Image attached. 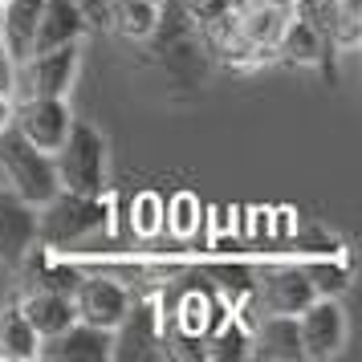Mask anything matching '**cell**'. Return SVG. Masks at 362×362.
I'll use <instances>...</instances> for the list:
<instances>
[{
  "instance_id": "obj_1",
  "label": "cell",
  "mask_w": 362,
  "mask_h": 362,
  "mask_svg": "<svg viewBox=\"0 0 362 362\" xmlns=\"http://www.w3.org/2000/svg\"><path fill=\"white\" fill-rule=\"evenodd\" d=\"M110 228V208L102 196H82L57 187L45 204H37V245L45 248H69L90 236Z\"/></svg>"
},
{
  "instance_id": "obj_2",
  "label": "cell",
  "mask_w": 362,
  "mask_h": 362,
  "mask_svg": "<svg viewBox=\"0 0 362 362\" xmlns=\"http://www.w3.org/2000/svg\"><path fill=\"white\" fill-rule=\"evenodd\" d=\"M0 175H4V187L8 192H17L33 208L45 204L62 187L57 183V171H53V155L49 151H37L13 122L0 127Z\"/></svg>"
},
{
  "instance_id": "obj_3",
  "label": "cell",
  "mask_w": 362,
  "mask_h": 362,
  "mask_svg": "<svg viewBox=\"0 0 362 362\" xmlns=\"http://www.w3.org/2000/svg\"><path fill=\"white\" fill-rule=\"evenodd\" d=\"M53 171L66 192L102 196L106 192V139L90 122H74L66 143L53 151Z\"/></svg>"
},
{
  "instance_id": "obj_4",
  "label": "cell",
  "mask_w": 362,
  "mask_h": 362,
  "mask_svg": "<svg viewBox=\"0 0 362 362\" xmlns=\"http://www.w3.org/2000/svg\"><path fill=\"white\" fill-rule=\"evenodd\" d=\"M110 358L118 362H159L167 358L163 350V313L155 301H131V310L122 313L115 329Z\"/></svg>"
},
{
  "instance_id": "obj_5",
  "label": "cell",
  "mask_w": 362,
  "mask_h": 362,
  "mask_svg": "<svg viewBox=\"0 0 362 362\" xmlns=\"http://www.w3.org/2000/svg\"><path fill=\"white\" fill-rule=\"evenodd\" d=\"M8 122L17 127L37 151H57L66 143L69 127H74V115H69L66 98H45V94H25V102H17L8 110Z\"/></svg>"
},
{
  "instance_id": "obj_6",
  "label": "cell",
  "mask_w": 362,
  "mask_h": 362,
  "mask_svg": "<svg viewBox=\"0 0 362 362\" xmlns=\"http://www.w3.org/2000/svg\"><path fill=\"white\" fill-rule=\"evenodd\" d=\"M313 281L305 273V264H269L261 273H252V301L264 313H297L313 301Z\"/></svg>"
},
{
  "instance_id": "obj_7",
  "label": "cell",
  "mask_w": 362,
  "mask_h": 362,
  "mask_svg": "<svg viewBox=\"0 0 362 362\" xmlns=\"http://www.w3.org/2000/svg\"><path fill=\"white\" fill-rule=\"evenodd\" d=\"M82 66V41H69V45H53L41 49L33 57L21 62V86L25 94H45V98H66L74 78Z\"/></svg>"
},
{
  "instance_id": "obj_8",
  "label": "cell",
  "mask_w": 362,
  "mask_h": 362,
  "mask_svg": "<svg viewBox=\"0 0 362 362\" xmlns=\"http://www.w3.org/2000/svg\"><path fill=\"white\" fill-rule=\"evenodd\" d=\"M297 338H301V358H334L346 346V313L334 297L317 293L297 313Z\"/></svg>"
},
{
  "instance_id": "obj_9",
  "label": "cell",
  "mask_w": 362,
  "mask_h": 362,
  "mask_svg": "<svg viewBox=\"0 0 362 362\" xmlns=\"http://www.w3.org/2000/svg\"><path fill=\"white\" fill-rule=\"evenodd\" d=\"M69 301H74L78 322H90L102 329H115L122 322V313L131 310V293L115 277H102V273H82L78 285L69 289Z\"/></svg>"
},
{
  "instance_id": "obj_10",
  "label": "cell",
  "mask_w": 362,
  "mask_h": 362,
  "mask_svg": "<svg viewBox=\"0 0 362 362\" xmlns=\"http://www.w3.org/2000/svg\"><path fill=\"white\" fill-rule=\"evenodd\" d=\"M110 346H115L110 329L74 317L62 334L37 342V358H45V362H106L110 358Z\"/></svg>"
},
{
  "instance_id": "obj_11",
  "label": "cell",
  "mask_w": 362,
  "mask_h": 362,
  "mask_svg": "<svg viewBox=\"0 0 362 362\" xmlns=\"http://www.w3.org/2000/svg\"><path fill=\"white\" fill-rule=\"evenodd\" d=\"M37 245V208L25 204L17 192L0 187V264L17 269L25 252Z\"/></svg>"
},
{
  "instance_id": "obj_12",
  "label": "cell",
  "mask_w": 362,
  "mask_h": 362,
  "mask_svg": "<svg viewBox=\"0 0 362 362\" xmlns=\"http://www.w3.org/2000/svg\"><path fill=\"white\" fill-rule=\"evenodd\" d=\"M273 57L285 62V66H322L326 78H334V69H329L334 41H326L313 25H305V21L293 17V13H289L285 29H281V37H277V45H273Z\"/></svg>"
},
{
  "instance_id": "obj_13",
  "label": "cell",
  "mask_w": 362,
  "mask_h": 362,
  "mask_svg": "<svg viewBox=\"0 0 362 362\" xmlns=\"http://www.w3.org/2000/svg\"><path fill=\"white\" fill-rule=\"evenodd\" d=\"M41 4L45 0H0V49L4 57L21 66L33 53V33L41 21Z\"/></svg>"
},
{
  "instance_id": "obj_14",
  "label": "cell",
  "mask_w": 362,
  "mask_h": 362,
  "mask_svg": "<svg viewBox=\"0 0 362 362\" xmlns=\"http://www.w3.org/2000/svg\"><path fill=\"white\" fill-rule=\"evenodd\" d=\"M252 354L264 362H297L301 358V338H297V317L289 313H264L252 326Z\"/></svg>"
},
{
  "instance_id": "obj_15",
  "label": "cell",
  "mask_w": 362,
  "mask_h": 362,
  "mask_svg": "<svg viewBox=\"0 0 362 362\" xmlns=\"http://www.w3.org/2000/svg\"><path fill=\"white\" fill-rule=\"evenodd\" d=\"M86 33L90 29H86L82 13L69 0H45L41 4V21H37V33H33V53L53 49V45H69V41H82Z\"/></svg>"
},
{
  "instance_id": "obj_16",
  "label": "cell",
  "mask_w": 362,
  "mask_h": 362,
  "mask_svg": "<svg viewBox=\"0 0 362 362\" xmlns=\"http://www.w3.org/2000/svg\"><path fill=\"white\" fill-rule=\"evenodd\" d=\"M17 305L25 322L37 329V338H53L74 322V301H69V293H57V289H29Z\"/></svg>"
},
{
  "instance_id": "obj_17",
  "label": "cell",
  "mask_w": 362,
  "mask_h": 362,
  "mask_svg": "<svg viewBox=\"0 0 362 362\" xmlns=\"http://www.w3.org/2000/svg\"><path fill=\"white\" fill-rule=\"evenodd\" d=\"M155 25H159V4L151 0H110V17H106V29L127 41H147L155 37Z\"/></svg>"
},
{
  "instance_id": "obj_18",
  "label": "cell",
  "mask_w": 362,
  "mask_h": 362,
  "mask_svg": "<svg viewBox=\"0 0 362 362\" xmlns=\"http://www.w3.org/2000/svg\"><path fill=\"white\" fill-rule=\"evenodd\" d=\"M204 358H216V362H245L252 358V329H248L245 317H224L208 329L204 338Z\"/></svg>"
},
{
  "instance_id": "obj_19",
  "label": "cell",
  "mask_w": 362,
  "mask_h": 362,
  "mask_svg": "<svg viewBox=\"0 0 362 362\" xmlns=\"http://www.w3.org/2000/svg\"><path fill=\"white\" fill-rule=\"evenodd\" d=\"M37 329L25 322V313H21V305L13 301V305H4L0 310V358L4 362H29L37 358Z\"/></svg>"
},
{
  "instance_id": "obj_20",
  "label": "cell",
  "mask_w": 362,
  "mask_h": 362,
  "mask_svg": "<svg viewBox=\"0 0 362 362\" xmlns=\"http://www.w3.org/2000/svg\"><path fill=\"white\" fill-rule=\"evenodd\" d=\"M25 261H29L33 289H57V293H69V289L78 285V277H82V269H78V264L53 261V257H45L41 248H37V261H33V252H25Z\"/></svg>"
},
{
  "instance_id": "obj_21",
  "label": "cell",
  "mask_w": 362,
  "mask_h": 362,
  "mask_svg": "<svg viewBox=\"0 0 362 362\" xmlns=\"http://www.w3.org/2000/svg\"><path fill=\"white\" fill-rule=\"evenodd\" d=\"M208 277H216V285L236 301H245V305L252 301V269L248 264H212Z\"/></svg>"
},
{
  "instance_id": "obj_22",
  "label": "cell",
  "mask_w": 362,
  "mask_h": 362,
  "mask_svg": "<svg viewBox=\"0 0 362 362\" xmlns=\"http://www.w3.org/2000/svg\"><path fill=\"white\" fill-rule=\"evenodd\" d=\"M131 224L139 236H155V232L163 228V199L155 196V192H143L131 208Z\"/></svg>"
},
{
  "instance_id": "obj_23",
  "label": "cell",
  "mask_w": 362,
  "mask_h": 362,
  "mask_svg": "<svg viewBox=\"0 0 362 362\" xmlns=\"http://www.w3.org/2000/svg\"><path fill=\"white\" fill-rule=\"evenodd\" d=\"M199 224V204L196 196H187V192H180V196L171 199V208H163V228L180 232V236H187V232Z\"/></svg>"
},
{
  "instance_id": "obj_24",
  "label": "cell",
  "mask_w": 362,
  "mask_h": 362,
  "mask_svg": "<svg viewBox=\"0 0 362 362\" xmlns=\"http://www.w3.org/2000/svg\"><path fill=\"white\" fill-rule=\"evenodd\" d=\"M305 273L313 281V293H326V297H338L350 285V273H346L342 264H326V261H313L305 264Z\"/></svg>"
},
{
  "instance_id": "obj_25",
  "label": "cell",
  "mask_w": 362,
  "mask_h": 362,
  "mask_svg": "<svg viewBox=\"0 0 362 362\" xmlns=\"http://www.w3.org/2000/svg\"><path fill=\"white\" fill-rule=\"evenodd\" d=\"M78 13H82L86 29H106V17H110V0H69Z\"/></svg>"
},
{
  "instance_id": "obj_26",
  "label": "cell",
  "mask_w": 362,
  "mask_h": 362,
  "mask_svg": "<svg viewBox=\"0 0 362 362\" xmlns=\"http://www.w3.org/2000/svg\"><path fill=\"white\" fill-rule=\"evenodd\" d=\"M261 4H269V8H281V13H289V8H293V0H261Z\"/></svg>"
},
{
  "instance_id": "obj_27",
  "label": "cell",
  "mask_w": 362,
  "mask_h": 362,
  "mask_svg": "<svg viewBox=\"0 0 362 362\" xmlns=\"http://www.w3.org/2000/svg\"><path fill=\"white\" fill-rule=\"evenodd\" d=\"M151 4H163V0H151Z\"/></svg>"
}]
</instances>
